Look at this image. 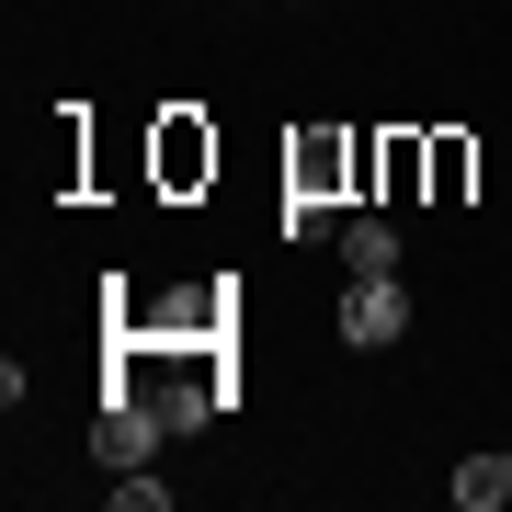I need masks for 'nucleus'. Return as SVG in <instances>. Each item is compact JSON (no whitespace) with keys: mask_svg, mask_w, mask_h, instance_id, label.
<instances>
[{"mask_svg":"<svg viewBox=\"0 0 512 512\" xmlns=\"http://www.w3.org/2000/svg\"><path fill=\"white\" fill-rule=\"evenodd\" d=\"M114 501H126V512H160V501H171V478H148V467H114Z\"/></svg>","mask_w":512,"mask_h":512,"instance_id":"nucleus-8","label":"nucleus"},{"mask_svg":"<svg viewBox=\"0 0 512 512\" xmlns=\"http://www.w3.org/2000/svg\"><path fill=\"white\" fill-rule=\"evenodd\" d=\"M342 262L353 274H399V228L387 217H342Z\"/></svg>","mask_w":512,"mask_h":512,"instance_id":"nucleus-6","label":"nucleus"},{"mask_svg":"<svg viewBox=\"0 0 512 512\" xmlns=\"http://www.w3.org/2000/svg\"><path fill=\"white\" fill-rule=\"evenodd\" d=\"M137 399L160 410V433H183V421H205L228 387H217V376H137Z\"/></svg>","mask_w":512,"mask_h":512,"instance_id":"nucleus-4","label":"nucleus"},{"mask_svg":"<svg viewBox=\"0 0 512 512\" xmlns=\"http://www.w3.org/2000/svg\"><path fill=\"white\" fill-rule=\"evenodd\" d=\"M217 171V137H194V126H160V183H205Z\"/></svg>","mask_w":512,"mask_h":512,"instance_id":"nucleus-7","label":"nucleus"},{"mask_svg":"<svg viewBox=\"0 0 512 512\" xmlns=\"http://www.w3.org/2000/svg\"><path fill=\"white\" fill-rule=\"evenodd\" d=\"M148 444H160V410H148L137 387H114V410L92 421V456L103 467H148Z\"/></svg>","mask_w":512,"mask_h":512,"instance_id":"nucleus-3","label":"nucleus"},{"mask_svg":"<svg viewBox=\"0 0 512 512\" xmlns=\"http://www.w3.org/2000/svg\"><path fill=\"white\" fill-rule=\"evenodd\" d=\"M410 330V296H399V274H353V296H342V342L353 353H387Z\"/></svg>","mask_w":512,"mask_h":512,"instance_id":"nucleus-1","label":"nucleus"},{"mask_svg":"<svg viewBox=\"0 0 512 512\" xmlns=\"http://www.w3.org/2000/svg\"><path fill=\"white\" fill-rule=\"evenodd\" d=\"M376 148H353V137H296V160H285V194H308V205H342V183L365 171Z\"/></svg>","mask_w":512,"mask_h":512,"instance_id":"nucleus-2","label":"nucleus"},{"mask_svg":"<svg viewBox=\"0 0 512 512\" xmlns=\"http://www.w3.org/2000/svg\"><path fill=\"white\" fill-rule=\"evenodd\" d=\"M444 490H456V512H501V501H512V456H467Z\"/></svg>","mask_w":512,"mask_h":512,"instance_id":"nucleus-5","label":"nucleus"}]
</instances>
